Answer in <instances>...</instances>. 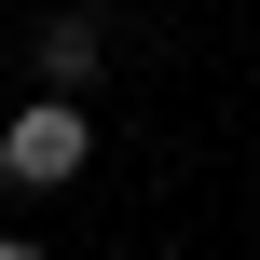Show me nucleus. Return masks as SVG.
I'll return each mask as SVG.
<instances>
[{
    "label": "nucleus",
    "mask_w": 260,
    "mask_h": 260,
    "mask_svg": "<svg viewBox=\"0 0 260 260\" xmlns=\"http://www.w3.org/2000/svg\"><path fill=\"white\" fill-rule=\"evenodd\" d=\"M96 165V123H82V96H27L14 123H0V178L14 192H69Z\"/></svg>",
    "instance_id": "obj_1"
},
{
    "label": "nucleus",
    "mask_w": 260,
    "mask_h": 260,
    "mask_svg": "<svg viewBox=\"0 0 260 260\" xmlns=\"http://www.w3.org/2000/svg\"><path fill=\"white\" fill-rule=\"evenodd\" d=\"M0 260H41V247H27V233H0Z\"/></svg>",
    "instance_id": "obj_3"
},
{
    "label": "nucleus",
    "mask_w": 260,
    "mask_h": 260,
    "mask_svg": "<svg viewBox=\"0 0 260 260\" xmlns=\"http://www.w3.org/2000/svg\"><path fill=\"white\" fill-rule=\"evenodd\" d=\"M27 69H41V96H96V69H110V14H96V0L41 14V27H27Z\"/></svg>",
    "instance_id": "obj_2"
}]
</instances>
